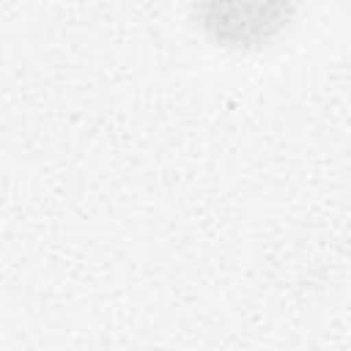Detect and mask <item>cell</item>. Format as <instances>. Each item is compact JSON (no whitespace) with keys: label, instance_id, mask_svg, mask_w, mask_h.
Returning <instances> with one entry per match:
<instances>
[{"label":"cell","instance_id":"1","mask_svg":"<svg viewBox=\"0 0 351 351\" xmlns=\"http://www.w3.org/2000/svg\"><path fill=\"white\" fill-rule=\"evenodd\" d=\"M299 16V0H192L203 38L230 55H255L282 41Z\"/></svg>","mask_w":351,"mask_h":351}]
</instances>
